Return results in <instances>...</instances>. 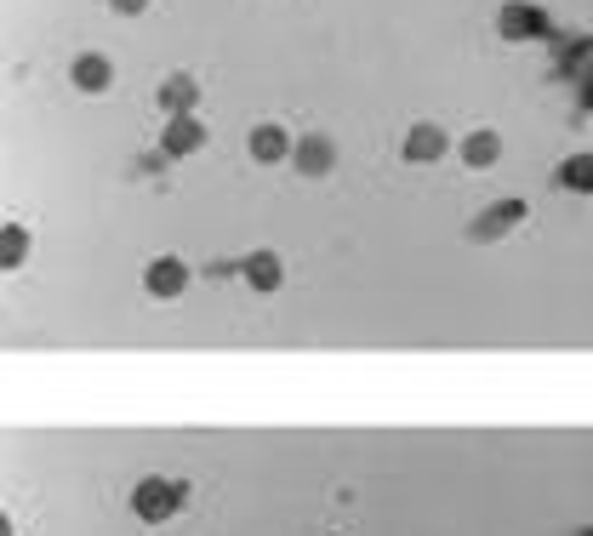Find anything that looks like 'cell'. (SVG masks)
<instances>
[{"mask_svg": "<svg viewBox=\"0 0 593 536\" xmlns=\"http://www.w3.org/2000/svg\"><path fill=\"white\" fill-rule=\"evenodd\" d=\"M531 212H525V200H497V206H485L474 223H468V240H503V234L514 223H525Z\"/></svg>", "mask_w": 593, "mask_h": 536, "instance_id": "6", "label": "cell"}, {"mask_svg": "<svg viewBox=\"0 0 593 536\" xmlns=\"http://www.w3.org/2000/svg\"><path fill=\"white\" fill-rule=\"evenodd\" d=\"M553 183L565 189V194H593V154H571V160H559Z\"/></svg>", "mask_w": 593, "mask_h": 536, "instance_id": "13", "label": "cell"}, {"mask_svg": "<svg viewBox=\"0 0 593 536\" xmlns=\"http://www.w3.org/2000/svg\"><path fill=\"white\" fill-rule=\"evenodd\" d=\"M154 104L166 115H194V104H201V86H194V75H166L154 92Z\"/></svg>", "mask_w": 593, "mask_h": 536, "instance_id": "11", "label": "cell"}, {"mask_svg": "<svg viewBox=\"0 0 593 536\" xmlns=\"http://www.w3.org/2000/svg\"><path fill=\"white\" fill-rule=\"evenodd\" d=\"M497 35L514 41V46L542 41L548 35V18H542V7H531V0H508V7L497 12Z\"/></svg>", "mask_w": 593, "mask_h": 536, "instance_id": "3", "label": "cell"}, {"mask_svg": "<svg viewBox=\"0 0 593 536\" xmlns=\"http://www.w3.org/2000/svg\"><path fill=\"white\" fill-rule=\"evenodd\" d=\"M183 496H188L183 480H160V474H149V480H138V491H131V514H138L143 525H166V519L183 508Z\"/></svg>", "mask_w": 593, "mask_h": 536, "instance_id": "1", "label": "cell"}, {"mask_svg": "<svg viewBox=\"0 0 593 536\" xmlns=\"http://www.w3.org/2000/svg\"><path fill=\"white\" fill-rule=\"evenodd\" d=\"M445 149H451V138H445V131H440L434 120H422V126H411V131H406V149H400V154H406L411 165H434Z\"/></svg>", "mask_w": 593, "mask_h": 536, "instance_id": "9", "label": "cell"}, {"mask_svg": "<svg viewBox=\"0 0 593 536\" xmlns=\"http://www.w3.org/2000/svg\"><path fill=\"white\" fill-rule=\"evenodd\" d=\"M291 165H296V178H332L337 172V143L325 138V131H303L291 149Z\"/></svg>", "mask_w": 593, "mask_h": 536, "instance_id": "2", "label": "cell"}, {"mask_svg": "<svg viewBox=\"0 0 593 536\" xmlns=\"http://www.w3.org/2000/svg\"><path fill=\"white\" fill-rule=\"evenodd\" d=\"M571 536H593V525H582V530H571Z\"/></svg>", "mask_w": 593, "mask_h": 536, "instance_id": "16", "label": "cell"}, {"mask_svg": "<svg viewBox=\"0 0 593 536\" xmlns=\"http://www.w3.org/2000/svg\"><path fill=\"white\" fill-rule=\"evenodd\" d=\"M240 280H246L251 291H280V286H285V262H280V251H251V257L240 262Z\"/></svg>", "mask_w": 593, "mask_h": 536, "instance_id": "10", "label": "cell"}, {"mask_svg": "<svg viewBox=\"0 0 593 536\" xmlns=\"http://www.w3.org/2000/svg\"><path fill=\"white\" fill-rule=\"evenodd\" d=\"M109 12H120V18H138V12H149V0H109Z\"/></svg>", "mask_w": 593, "mask_h": 536, "instance_id": "15", "label": "cell"}, {"mask_svg": "<svg viewBox=\"0 0 593 536\" xmlns=\"http://www.w3.org/2000/svg\"><path fill=\"white\" fill-rule=\"evenodd\" d=\"M463 160L474 165V172H485V165H497V160H503V138H497L490 126L468 131V138H463Z\"/></svg>", "mask_w": 593, "mask_h": 536, "instance_id": "12", "label": "cell"}, {"mask_svg": "<svg viewBox=\"0 0 593 536\" xmlns=\"http://www.w3.org/2000/svg\"><path fill=\"white\" fill-rule=\"evenodd\" d=\"M582 104H587V109H593V86H587V97H582Z\"/></svg>", "mask_w": 593, "mask_h": 536, "instance_id": "17", "label": "cell"}, {"mask_svg": "<svg viewBox=\"0 0 593 536\" xmlns=\"http://www.w3.org/2000/svg\"><path fill=\"white\" fill-rule=\"evenodd\" d=\"M69 86H75V92H86V97L109 92V86H115V63H109L104 52H80V57L69 63Z\"/></svg>", "mask_w": 593, "mask_h": 536, "instance_id": "8", "label": "cell"}, {"mask_svg": "<svg viewBox=\"0 0 593 536\" xmlns=\"http://www.w3.org/2000/svg\"><path fill=\"white\" fill-rule=\"evenodd\" d=\"M143 291L160 297V303L183 297V291H188V262H183V257H154V262L143 268Z\"/></svg>", "mask_w": 593, "mask_h": 536, "instance_id": "4", "label": "cell"}, {"mask_svg": "<svg viewBox=\"0 0 593 536\" xmlns=\"http://www.w3.org/2000/svg\"><path fill=\"white\" fill-rule=\"evenodd\" d=\"M206 138H212V131H206V120L201 115H172L166 120V131H160V149H166V154H201L206 149Z\"/></svg>", "mask_w": 593, "mask_h": 536, "instance_id": "5", "label": "cell"}, {"mask_svg": "<svg viewBox=\"0 0 593 536\" xmlns=\"http://www.w3.org/2000/svg\"><path fill=\"white\" fill-rule=\"evenodd\" d=\"M291 131L285 126H274V120H262V126H251V138H246V154L257 160V165H280V160H291Z\"/></svg>", "mask_w": 593, "mask_h": 536, "instance_id": "7", "label": "cell"}, {"mask_svg": "<svg viewBox=\"0 0 593 536\" xmlns=\"http://www.w3.org/2000/svg\"><path fill=\"white\" fill-rule=\"evenodd\" d=\"M29 257V234L18 223H7V246H0V268H18Z\"/></svg>", "mask_w": 593, "mask_h": 536, "instance_id": "14", "label": "cell"}]
</instances>
